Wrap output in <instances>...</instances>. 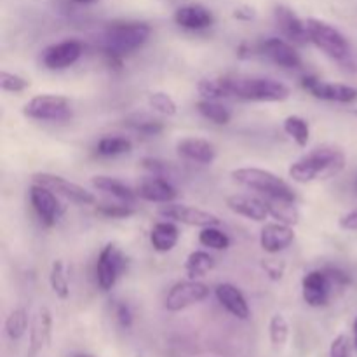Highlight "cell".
I'll return each mask as SVG.
<instances>
[{"mask_svg":"<svg viewBox=\"0 0 357 357\" xmlns=\"http://www.w3.org/2000/svg\"><path fill=\"white\" fill-rule=\"evenodd\" d=\"M347 157L335 145H319L291 162L288 174L296 183L330 180L344 171Z\"/></svg>","mask_w":357,"mask_h":357,"instance_id":"6da1fadb","label":"cell"},{"mask_svg":"<svg viewBox=\"0 0 357 357\" xmlns=\"http://www.w3.org/2000/svg\"><path fill=\"white\" fill-rule=\"evenodd\" d=\"M152 28L143 21H114L103 31V49L112 59L132 54L149 42Z\"/></svg>","mask_w":357,"mask_h":357,"instance_id":"7a4b0ae2","label":"cell"},{"mask_svg":"<svg viewBox=\"0 0 357 357\" xmlns=\"http://www.w3.org/2000/svg\"><path fill=\"white\" fill-rule=\"evenodd\" d=\"M230 96L257 103H281L291 96V91L281 80L272 77H229Z\"/></svg>","mask_w":357,"mask_h":357,"instance_id":"3957f363","label":"cell"},{"mask_svg":"<svg viewBox=\"0 0 357 357\" xmlns=\"http://www.w3.org/2000/svg\"><path fill=\"white\" fill-rule=\"evenodd\" d=\"M234 181L250 190L258 192L264 197L286 199V201H296V192L291 185L281 176L268 169L261 167H237L230 173Z\"/></svg>","mask_w":357,"mask_h":357,"instance_id":"277c9868","label":"cell"},{"mask_svg":"<svg viewBox=\"0 0 357 357\" xmlns=\"http://www.w3.org/2000/svg\"><path fill=\"white\" fill-rule=\"evenodd\" d=\"M305 23L307 31H309V40L317 49H321L328 58L335 59L340 65L351 63V44L337 26L330 24L328 21L319 20V17H307Z\"/></svg>","mask_w":357,"mask_h":357,"instance_id":"5b68a950","label":"cell"},{"mask_svg":"<svg viewBox=\"0 0 357 357\" xmlns=\"http://www.w3.org/2000/svg\"><path fill=\"white\" fill-rule=\"evenodd\" d=\"M23 115L31 121L61 122L72 117V101L61 94H37L24 103Z\"/></svg>","mask_w":357,"mask_h":357,"instance_id":"8992f818","label":"cell"},{"mask_svg":"<svg viewBox=\"0 0 357 357\" xmlns=\"http://www.w3.org/2000/svg\"><path fill=\"white\" fill-rule=\"evenodd\" d=\"M126 255L115 243H108L101 248L96 261V282L101 291L108 293L117 284L119 278L126 271Z\"/></svg>","mask_w":357,"mask_h":357,"instance_id":"52a82bcc","label":"cell"},{"mask_svg":"<svg viewBox=\"0 0 357 357\" xmlns=\"http://www.w3.org/2000/svg\"><path fill=\"white\" fill-rule=\"evenodd\" d=\"M209 296V286L199 279H185L174 282L164 298V307L169 312H181L192 305L204 302Z\"/></svg>","mask_w":357,"mask_h":357,"instance_id":"ba28073f","label":"cell"},{"mask_svg":"<svg viewBox=\"0 0 357 357\" xmlns=\"http://www.w3.org/2000/svg\"><path fill=\"white\" fill-rule=\"evenodd\" d=\"M159 216L164 220H171L174 223H181V225L197 227V229H206V227H218L222 220L213 213L206 211V209L195 208V206L188 204H176V202H169V204H162L157 209Z\"/></svg>","mask_w":357,"mask_h":357,"instance_id":"9c48e42d","label":"cell"},{"mask_svg":"<svg viewBox=\"0 0 357 357\" xmlns=\"http://www.w3.org/2000/svg\"><path fill=\"white\" fill-rule=\"evenodd\" d=\"M31 181L38 185H44V187H47L49 190L58 194L59 197L68 199L70 202H75V204H80V206L96 204V197H94L93 192L84 188L82 185L73 183V181L59 176V174L35 173L33 176H31Z\"/></svg>","mask_w":357,"mask_h":357,"instance_id":"30bf717a","label":"cell"},{"mask_svg":"<svg viewBox=\"0 0 357 357\" xmlns=\"http://www.w3.org/2000/svg\"><path fill=\"white\" fill-rule=\"evenodd\" d=\"M30 202L33 211L37 213V216L45 227L56 225L65 213V206L59 201V195L49 190L44 185L33 183V181H31L30 187Z\"/></svg>","mask_w":357,"mask_h":357,"instance_id":"8fae6325","label":"cell"},{"mask_svg":"<svg viewBox=\"0 0 357 357\" xmlns=\"http://www.w3.org/2000/svg\"><path fill=\"white\" fill-rule=\"evenodd\" d=\"M303 89L309 91L314 98L323 101H333V103H354L357 100V87L340 82H326L317 77H303Z\"/></svg>","mask_w":357,"mask_h":357,"instance_id":"7c38bea8","label":"cell"},{"mask_svg":"<svg viewBox=\"0 0 357 357\" xmlns=\"http://www.w3.org/2000/svg\"><path fill=\"white\" fill-rule=\"evenodd\" d=\"M84 52L82 42L77 38L56 42L42 51L40 61L47 70H65L75 65Z\"/></svg>","mask_w":357,"mask_h":357,"instance_id":"4fadbf2b","label":"cell"},{"mask_svg":"<svg viewBox=\"0 0 357 357\" xmlns=\"http://www.w3.org/2000/svg\"><path fill=\"white\" fill-rule=\"evenodd\" d=\"M333 284V279L326 271L307 272L302 279V296L307 305L314 307V309L328 305Z\"/></svg>","mask_w":357,"mask_h":357,"instance_id":"5bb4252c","label":"cell"},{"mask_svg":"<svg viewBox=\"0 0 357 357\" xmlns=\"http://www.w3.org/2000/svg\"><path fill=\"white\" fill-rule=\"evenodd\" d=\"M261 54L267 56L272 63L288 70L302 68V56L289 40L279 37H268L260 44Z\"/></svg>","mask_w":357,"mask_h":357,"instance_id":"9a60e30c","label":"cell"},{"mask_svg":"<svg viewBox=\"0 0 357 357\" xmlns=\"http://www.w3.org/2000/svg\"><path fill=\"white\" fill-rule=\"evenodd\" d=\"M274 17L278 23L279 30L282 31L286 38L291 44L303 45L309 40V31H307V23L291 9V7L279 3L274 7Z\"/></svg>","mask_w":357,"mask_h":357,"instance_id":"2e32d148","label":"cell"},{"mask_svg":"<svg viewBox=\"0 0 357 357\" xmlns=\"http://www.w3.org/2000/svg\"><path fill=\"white\" fill-rule=\"evenodd\" d=\"M136 194H138V199L153 202V204H169L178 197V190L174 188V185L167 178L157 176V174L146 176L145 180L139 181V185L136 187Z\"/></svg>","mask_w":357,"mask_h":357,"instance_id":"e0dca14e","label":"cell"},{"mask_svg":"<svg viewBox=\"0 0 357 357\" xmlns=\"http://www.w3.org/2000/svg\"><path fill=\"white\" fill-rule=\"evenodd\" d=\"M295 241V229L281 222L265 223L260 232V246L265 253L278 255L289 248Z\"/></svg>","mask_w":357,"mask_h":357,"instance_id":"ac0fdd59","label":"cell"},{"mask_svg":"<svg viewBox=\"0 0 357 357\" xmlns=\"http://www.w3.org/2000/svg\"><path fill=\"white\" fill-rule=\"evenodd\" d=\"M216 300L220 302V305L227 310L229 314H232L234 317L241 321H248L251 316L250 305H248V300L244 296V293L241 291L237 286L230 284V282H222V284L216 286L215 289Z\"/></svg>","mask_w":357,"mask_h":357,"instance_id":"d6986e66","label":"cell"},{"mask_svg":"<svg viewBox=\"0 0 357 357\" xmlns=\"http://www.w3.org/2000/svg\"><path fill=\"white\" fill-rule=\"evenodd\" d=\"M174 23L190 31L206 30L215 23V14L201 3H188L174 13Z\"/></svg>","mask_w":357,"mask_h":357,"instance_id":"ffe728a7","label":"cell"},{"mask_svg":"<svg viewBox=\"0 0 357 357\" xmlns=\"http://www.w3.org/2000/svg\"><path fill=\"white\" fill-rule=\"evenodd\" d=\"M227 208L243 218L253 220V222H265L268 218V209L264 199L251 197V195L234 194L229 195L225 201Z\"/></svg>","mask_w":357,"mask_h":357,"instance_id":"44dd1931","label":"cell"},{"mask_svg":"<svg viewBox=\"0 0 357 357\" xmlns=\"http://www.w3.org/2000/svg\"><path fill=\"white\" fill-rule=\"evenodd\" d=\"M176 150L180 157H183L185 160L197 164H213L216 155H218L216 146L211 142L202 138H194V136L180 139L176 143Z\"/></svg>","mask_w":357,"mask_h":357,"instance_id":"7402d4cb","label":"cell"},{"mask_svg":"<svg viewBox=\"0 0 357 357\" xmlns=\"http://www.w3.org/2000/svg\"><path fill=\"white\" fill-rule=\"evenodd\" d=\"M30 356H37L51 344L52 316L47 307H40L30 323Z\"/></svg>","mask_w":357,"mask_h":357,"instance_id":"603a6c76","label":"cell"},{"mask_svg":"<svg viewBox=\"0 0 357 357\" xmlns=\"http://www.w3.org/2000/svg\"><path fill=\"white\" fill-rule=\"evenodd\" d=\"M91 185H93L96 190L105 192V194L112 195V197L117 199V201L128 202V204H135L136 199H138L136 188H131L129 185H126L124 181L119 180V178L98 174V176L91 178Z\"/></svg>","mask_w":357,"mask_h":357,"instance_id":"cb8c5ba5","label":"cell"},{"mask_svg":"<svg viewBox=\"0 0 357 357\" xmlns=\"http://www.w3.org/2000/svg\"><path fill=\"white\" fill-rule=\"evenodd\" d=\"M180 241V229L171 220L157 222L150 230V244L157 253H169Z\"/></svg>","mask_w":357,"mask_h":357,"instance_id":"d4e9b609","label":"cell"},{"mask_svg":"<svg viewBox=\"0 0 357 357\" xmlns=\"http://www.w3.org/2000/svg\"><path fill=\"white\" fill-rule=\"evenodd\" d=\"M265 201V206L268 209V216L275 222L286 223V225H296L300 220V211L296 208V201H286V199L275 197H261Z\"/></svg>","mask_w":357,"mask_h":357,"instance_id":"484cf974","label":"cell"},{"mask_svg":"<svg viewBox=\"0 0 357 357\" xmlns=\"http://www.w3.org/2000/svg\"><path fill=\"white\" fill-rule=\"evenodd\" d=\"M215 257L209 255V251H192L187 260H185V272H187L188 279L204 278L206 274H209L215 268Z\"/></svg>","mask_w":357,"mask_h":357,"instance_id":"4316f807","label":"cell"},{"mask_svg":"<svg viewBox=\"0 0 357 357\" xmlns=\"http://www.w3.org/2000/svg\"><path fill=\"white\" fill-rule=\"evenodd\" d=\"M282 129L286 135L293 139L298 146L305 149L310 142V126L309 121L300 115H288L282 122Z\"/></svg>","mask_w":357,"mask_h":357,"instance_id":"83f0119b","label":"cell"},{"mask_svg":"<svg viewBox=\"0 0 357 357\" xmlns=\"http://www.w3.org/2000/svg\"><path fill=\"white\" fill-rule=\"evenodd\" d=\"M124 126L143 136H157L164 131V122L146 114L129 115L124 121Z\"/></svg>","mask_w":357,"mask_h":357,"instance_id":"f1b7e54d","label":"cell"},{"mask_svg":"<svg viewBox=\"0 0 357 357\" xmlns=\"http://www.w3.org/2000/svg\"><path fill=\"white\" fill-rule=\"evenodd\" d=\"M195 107H197V112L202 117L208 119V121H211L216 126H227L232 121V112L216 100H204L202 98L201 101H197Z\"/></svg>","mask_w":357,"mask_h":357,"instance_id":"f546056e","label":"cell"},{"mask_svg":"<svg viewBox=\"0 0 357 357\" xmlns=\"http://www.w3.org/2000/svg\"><path fill=\"white\" fill-rule=\"evenodd\" d=\"M197 91L204 100L229 98V77H204L197 82Z\"/></svg>","mask_w":357,"mask_h":357,"instance_id":"4dcf8cb0","label":"cell"},{"mask_svg":"<svg viewBox=\"0 0 357 357\" xmlns=\"http://www.w3.org/2000/svg\"><path fill=\"white\" fill-rule=\"evenodd\" d=\"M3 328H6V335L10 340H21L26 335V331L30 330V319H28L26 309L24 307H16L14 310H10Z\"/></svg>","mask_w":357,"mask_h":357,"instance_id":"1f68e13d","label":"cell"},{"mask_svg":"<svg viewBox=\"0 0 357 357\" xmlns=\"http://www.w3.org/2000/svg\"><path fill=\"white\" fill-rule=\"evenodd\" d=\"M132 150V142L126 136H103L98 142L96 152L101 157H119Z\"/></svg>","mask_w":357,"mask_h":357,"instance_id":"d6a6232c","label":"cell"},{"mask_svg":"<svg viewBox=\"0 0 357 357\" xmlns=\"http://www.w3.org/2000/svg\"><path fill=\"white\" fill-rule=\"evenodd\" d=\"M49 284H51L52 293L59 300H66L70 296V281L63 260L52 261L51 272H49Z\"/></svg>","mask_w":357,"mask_h":357,"instance_id":"836d02e7","label":"cell"},{"mask_svg":"<svg viewBox=\"0 0 357 357\" xmlns=\"http://www.w3.org/2000/svg\"><path fill=\"white\" fill-rule=\"evenodd\" d=\"M268 337L275 351H281L289 338V323L282 314H274L268 323Z\"/></svg>","mask_w":357,"mask_h":357,"instance_id":"e575fe53","label":"cell"},{"mask_svg":"<svg viewBox=\"0 0 357 357\" xmlns=\"http://www.w3.org/2000/svg\"><path fill=\"white\" fill-rule=\"evenodd\" d=\"M199 243H201V246L208 248V250L223 251L230 248V237L223 230H220L218 227H206V229H201Z\"/></svg>","mask_w":357,"mask_h":357,"instance_id":"d590c367","label":"cell"},{"mask_svg":"<svg viewBox=\"0 0 357 357\" xmlns=\"http://www.w3.org/2000/svg\"><path fill=\"white\" fill-rule=\"evenodd\" d=\"M149 105L150 108L157 112V114L164 115V117H174L178 114V105L173 100V96L164 91H153L149 94Z\"/></svg>","mask_w":357,"mask_h":357,"instance_id":"8d00e7d4","label":"cell"},{"mask_svg":"<svg viewBox=\"0 0 357 357\" xmlns=\"http://www.w3.org/2000/svg\"><path fill=\"white\" fill-rule=\"evenodd\" d=\"M30 86V80L17 75V73L7 72V70H2V73H0V87H2V91H6V93H23V91H26Z\"/></svg>","mask_w":357,"mask_h":357,"instance_id":"74e56055","label":"cell"},{"mask_svg":"<svg viewBox=\"0 0 357 357\" xmlns=\"http://www.w3.org/2000/svg\"><path fill=\"white\" fill-rule=\"evenodd\" d=\"M98 213L107 216V218H129V216L135 215V208H132V204L119 201L117 204L98 206Z\"/></svg>","mask_w":357,"mask_h":357,"instance_id":"f35d334b","label":"cell"},{"mask_svg":"<svg viewBox=\"0 0 357 357\" xmlns=\"http://www.w3.org/2000/svg\"><path fill=\"white\" fill-rule=\"evenodd\" d=\"M330 357H351V340L347 335H338L331 342Z\"/></svg>","mask_w":357,"mask_h":357,"instance_id":"ab89813d","label":"cell"},{"mask_svg":"<svg viewBox=\"0 0 357 357\" xmlns=\"http://www.w3.org/2000/svg\"><path fill=\"white\" fill-rule=\"evenodd\" d=\"M284 261H275V260H265L264 261V271L267 272L268 278L272 279V281H279V279H282V275H284Z\"/></svg>","mask_w":357,"mask_h":357,"instance_id":"60d3db41","label":"cell"},{"mask_svg":"<svg viewBox=\"0 0 357 357\" xmlns=\"http://www.w3.org/2000/svg\"><path fill=\"white\" fill-rule=\"evenodd\" d=\"M115 317H117L119 324H121L122 328H131L132 326V312L131 309H129V305H126V303H121V305H117V310H115Z\"/></svg>","mask_w":357,"mask_h":357,"instance_id":"b9f144b4","label":"cell"},{"mask_svg":"<svg viewBox=\"0 0 357 357\" xmlns=\"http://www.w3.org/2000/svg\"><path fill=\"white\" fill-rule=\"evenodd\" d=\"M338 225L344 230H351V232H357V208L352 209V211L345 213V215L340 216L338 220Z\"/></svg>","mask_w":357,"mask_h":357,"instance_id":"7bdbcfd3","label":"cell"},{"mask_svg":"<svg viewBox=\"0 0 357 357\" xmlns=\"http://www.w3.org/2000/svg\"><path fill=\"white\" fill-rule=\"evenodd\" d=\"M232 16H234V20L246 21L248 23V21H253L255 17H257V10H255V7H251V6H239L234 9Z\"/></svg>","mask_w":357,"mask_h":357,"instance_id":"ee69618b","label":"cell"},{"mask_svg":"<svg viewBox=\"0 0 357 357\" xmlns=\"http://www.w3.org/2000/svg\"><path fill=\"white\" fill-rule=\"evenodd\" d=\"M75 3H80V6H89V3H96L100 0H73Z\"/></svg>","mask_w":357,"mask_h":357,"instance_id":"f6af8a7d","label":"cell"},{"mask_svg":"<svg viewBox=\"0 0 357 357\" xmlns=\"http://www.w3.org/2000/svg\"><path fill=\"white\" fill-rule=\"evenodd\" d=\"M352 333H354V349H356V352H357V317H356V321H354V326H352Z\"/></svg>","mask_w":357,"mask_h":357,"instance_id":"bcb514c9","label":"cell"},{"mask_svg":"<svg viewBox=\"0 0 357 357\" xmlns=\"http://www.w3.org/2000/svg\"><path fill=\"white\" fill-rule=\"evenodd\" d=\"M75 357H94V356H91V354H77Z\"/></svg>","mask_w":357,"mask_h":357,"instance_id":"7dc6e473","label":"cell"},{"mask_svg":"<svg viewBox=\"0 0 357 357\" xmlns=\"http://www.w3.org/2000/svg\"><path fill=\"white\" fill-rule=\"evenodd\" d=\"M356 188H357V178H356Z\"/></svg>","mask_w":357,"mask_h":357,"instance_id":"c3c4849f","label":"cell"},{"mask_svg":"<svg viewBox=\"0 0 357 357\" xmlns=\"http://www.w3.org/2000/svg\"><path fill=\"white\" fill-rule=\"evenodd\" d=\"M354 114H356V115H357V112H354Z\"/></svg>","mask_w":357,"mask_h":357,"instance_id":"681fc988","label":"cell"}]
</instances>
